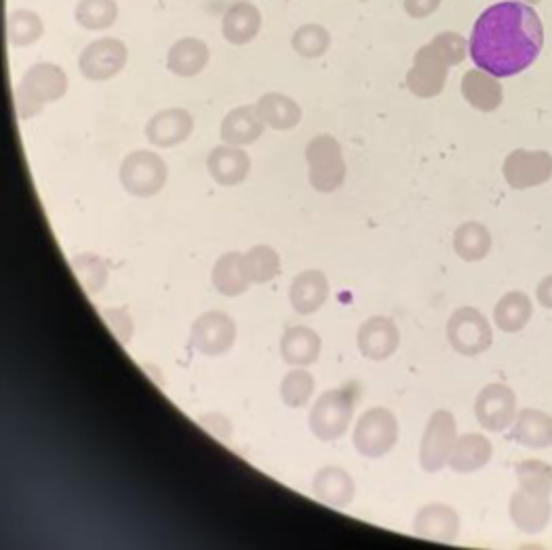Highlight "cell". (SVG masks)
<instances>
[{
    "mask_svg": "<svg viewBox=\"0 0 552 550\" xmlns=\"http://www.w3.org/2000/svg\"><path fill=\"white\" fill-rule=\"evenodd\" d=\"M542 43L544 30L538 13L519 0H506L479 15L468 51L479 70L506 78L534 64Z\"/></svg>",
    "mask_w": 552,
    "mask_h": 550,
    "instance_id": "obj_1",
    "label": "cell"
},
{
    "mask_svg": "<svg viewBox=\"0 0 552 550\" xmlns=\"http://www.w3.org/2000/svg\"><path fill=\"white\" fill-rule=\"evenodd\" d=\"M68 91V76L66 72L49 62L34 64L26 70L22 81L15 91V106L17 114L22 119H32L41 112L47 104L62 100Z\"/></svg>",
    "mask_w": 552,
    "mask_h": 550,
    "instance_id": "obj_2",
    "label": "cell"
},
{
    "mask_svg": "<svg viewBox=\"0 0 552 550\" xmlns=\"http://www.w3.org/2000/svg\"><path fill=\"white\" fill-rule=\"evenodd\" d=\"M354 403H357V390L350 386L325 390L310 411L312 435L323 443L338 441L350 426Z\"/></svg>",
    "mask_w": 552,
    "mask_h": 550,
    "instance_id": "obj_3",
    "label": "cell"
},
{
    "mask_svg": "<svg viewBox=\"0 0 552 550\" xmlns=\"http://www.w3.org/2000/svg\"><path fill=\"white\" fill-rule=\"evenodd\" d=\"M399 441L397 416L386 407H373L359 418L352 443L359 454L369 460L384 458Z\"/></svg>",
    "mask_w": 552,
    "mask_h": 550,
    "instance_id": "obj_4",
    "label": "cell"
},
{
    "mask_svg": "<svg viewBox=\"0 0 552 550\" xmlns=\"http://www.w3.org/2000/svg\"><path fill=\"white\" fill-rule=\"evenodd\" d=\"M447 340L458 355L479 357L494 344V331L483 312L472 306H462L447 321Z\"/></svg>",
    "mask_w": 552,
    "mask_h": 550,
    "instance_id": "obj_5",
    "label": "cell"
},
{
    "mask_svg": "<svg viewBox=\"0 0 552 550\" xmlns=\"http://www.w3.org/2000/svg\"><path fill=\"white\" fill-rule=\"evenodd\" d=\"M169 178L167 163L156 152L135 150L125 156L121 165V184L123 188L140 199L159 194Z\"/></svg>",
    "mask_w": 552,
    "mask_h": 550,
    "instance_id": "obj_6",
    "label": "cell"
},
{
    "mask_svg": "<svg viewBox=\"0 0 552 550\" xmlns=\"http://www.w3.org/2000/svg\"><path fill=\"white\" fill-rule=\"evenodd\" d=\"M310 169V184L319 192H333L344 184L346 163L338 140L331 135H319L306 148Z\"/></svg>",
    "mask_w": 552,
    "mask_h": 550,
    "instance_id": "obj_7",
    "label": "cell"
},
{
    "mask_svg": "<svg viewBox=\"0 0 552 550\" xmlns=\"http://www.w3.org/2000/svg\"><path fill=\"white\" fill-rule=\"evenodd\" d=\"M458 439V424L451 411L439 409L430 416L420 445V464L426 473H439L449 462L451 449Z\"/></svg>",
    "mask_w": 552,
    "mask_h": 550,
    "instance_id": "obj_8",
    "label": "cell"
},
{
    "mask_svg": "<svg viewBox=\"0 0 552 550\" xmlns=\"http://www.w3.org/2000/svg\"><path fill=\"white\" fill-rule=\"evenodd\" d=\"M236 342V323L222 310H209L192 323L190 344L207 357H222Z\"/></svg>",
    "mask_w": 552,
    "mask_h": 550,
    "instance_id": "obj_9",
    "label": "cell"
},
{
    "mask_svg": "<svg viewBox=\"0 0 552 550\" xmlns=\"http://www.w3.org/2000/svg\"><path fill=\"white\" fill-rule=\"evenodd\" d=\"M127 45L118 38H100L89 43L78 55V70L89 81H110L127 64Z\"/></svg>",
    "mask_w": 552,
    "mask_h": 550,
    "instance_id": "obj_10",
    "label": "cell"
},
{
    "mask_svg": "<svg viewBox=\"0 0 552 550\" xmlns=\"http://www.w3.org/2000/svg\"><path fill=\"white\" fill-rule=\"evenodd\" d=\"M475 414L479 426L489 432H502L517 418V397L506 384H487L477 397Z\"/></svg>",
    "mask_w": 552,
    "mask_h": 550,
    "instance_id": "obj_11",
    "label": "cell"
},
{
    "mask_svg": "<svg viewBox=\"0 0 552 550\" xmlns=\"http://www.w3.org/2000/svg\"><path fill=\"white\" fill-rule=\"evenodd\" d=\"M359 350L369 361H386L401 344V331L388 317H371L359 327Z\"/></svg>",
    "mask_w": 552,
    "mask_h": 550,
    "instance_id": "obj_12",
    "label": "cell"
},
{
    "mask_svg": "<svg viewBox=\"0 0 552 550\" xmlns=\"http://www.w3.org/2000/svg\"><path fill=\"white\" fill-rule=\"evenodd\" d=\"M504 175L512 188L523 190L544 184L552 175V159L546 152H512L504 163Z\"/></svg>",
    "mask_w": 552,
    "mask_h": 550,
    "instance_id": "obj_13",
    "label": "cell"
},
{
    "mask_svg": "<svg viewBox=\"0 0 552 550\" xmlns=\"http://www.w3.org/2000/svg\"><path fill=\"white\" fill-rule=\"evenodd\" d=\"M447 64L449 62L439 53V49L435 45L424 47L416 55V66H413V70L407 76L409 89L420 97L439 95L445 85Z\"/></svg>",
    "mask_w": 552,
    "mask_h": 550,
    "instance_id": "obj_14",
    "label": "cell"
},
{
    "mask_svg": "<svg viewBox=\"0 0 552 550\" xmlns=\"http://www.w3.org/2000/svg\"><path fill=\"white\" fill-rule=\"evenodd\" d=\"M413 532L424 540L447 544L456 540L460 534V517L447 504H426L418 510L416 519H413Z\"/></svg>",
    "mask_w": 552,
    "mask_h": 550,
    "instance_id": "obj_15",
    "label": "cell"
},
{
    "mask_svg": "<svg viewBox=\"0 0 552 550\" xmlns=\"http://www.w3.org/2000/svg\"><path fill=\"white\" fill-rule=\"evenodd\" d=\"M194 129V121L184 108H167L154 114L146 125L148 142L159 148H171L186 142Z\"/></svg>",
    "mask_w": 552,
    "mask_h": 550,
    "instance_id": "obj_16",
    "label": "cell"
},
{
    "mask_svg": "<svg viewBox=\"0 0 552 550\" xmlns=\"http://www.w3.org/2000/svg\"><path fill=\"white\" fill-rule=\"evenodd\" d=\"M510 519L523 534L536 536L542 534L552 519V504L546 496L529 494L521 489L510 498Z\"/></svg>",
    "mask_w": 552,
    "mask_h": 550,
    "instance_id": "obj_17",
    "label": "cell"
},
{
    "mask_svg": "<svg viewBox=\"0 0 552 550\" xmlns=\"http://www.w3.org/2000/svg\"><path fill=\"white\" fill-rule=\"evenodd\" d=\"M207 171L220 186H239L251 171V159L241 146H218L207 159Z\"/></svg>",
    "mask_w": 552,
    "mask_h": 550,
    "instance_id": "obj_18",
    "label": "cell"
},
{
    "mask_svg": "<svg viewBox=\"0 0 552 550\" xmlns=\"http://www.w3.org/2000/svg\"><path fill=\"white\" fill-rule=\"evenodd\" d=\"M491 458H494V445H491V441L485 435H479V432H468V435L456 439L447 464L460 475H470L485 468Z\"/></svg>",
    "mask_w": 552,
    "mask_h": 550,
    "instance_id": "obj_19",
    "label": "cell"
},
{
    "mask_svg": "<svg viewBox=\"0 0 552 550\" xmlns=\"http://www.w3.org/2000/svg\"><path fill=\"white\" fill-rule=\"evenodd\" d=\"M312 491L323 504L344 508L354 500L357 485L354 479L340 466H325L312 479Z\"/></svg>",
    "mask_w": 552,
    "mask_h": 550,
    "instance_id": "obj_20",
    "label": "cell"
},
{
    "mask_svg": "<svg viewBox=\"0 0 552 550\" xmlns=\"http://www.w3.org/2000/svg\"><path fill=\"white\" fill-rule=\"evenodd\" d=\"M329 298V281L321 270H306L293 279L289 302L295 312L314 314Z\"/></svg>",
    "mask_w": 552,
    "mask_h": 550,
    "instance_id": "obj_21",
    "label": "cell"
},
{
    "mask_svg": "<svg viewBox=\"0 0 552 550\" xmlns=\"http://www.w3.org/2000/svg\"><path fill=\"white\" fill-rule=\"evenodd\" d=\"M321 346L323 340L314 329L304 325L289 327L281 340V357L289 365L308 367L319 361Z\"/></svg>",
    "mask_w": 552,
    "mask_h": 550,
    "instance_id": "obj_22",
    "label": "cell"
},
{
    "mask_svg": "<svg viewBox=\"0 0 552 550\" xmlns=\"http://www.w3.org/2000/svg\"><path fill=\"white\" fill-rule=\"evenodd\" d=\"M264 121L255 106H241L226 114L220 135L230 146H249L258 142L264 133Z\"/></svg>",
    "mask_w": 552,
    "mask_h": 550,
    "instance_id": "obj_23",
    "label": "cell"
},
{
    "mask_svg": "<svg viewBox=\"0 0 552 550\" xmlns=\"http://www.w3.org/2000/svg\"><path fill=\"white\" fill-rule=\"evenodd\" d=\"M512 439L529 449L552 447V416L540 409H523L512 422Z\"/></svg>",
    "mask_w": 552,
    "mask_h": 550,
    "instance_id": "obj_24",
    "label": "cell"
},
{
    "mask_svg": "<svg viewBox=\"0 0 552 550\" xmlns=\"http://www.w3.org/2000/svg\"><path fill=\"white\" fill-rule=\"evenodd\" d=\"M211 283L222 293V296H228V298L243 296L251 283L247 274L245 255L239 251L222 255L211 270Z\"/></svg>",
    "mask_w": 552,
    "mask_h": 550,
    "instance_id": "obj_25",
    "label": "cell"
},
{
    "mask_svg": "<svg viewBox=\"0 0 552 550\" xmlns=\"http://www.w3.org/2000/svg\"><path fill=\"white\" fill-rule=\"evenodd\" d=\"M262 28V13L251 3L232 5L222 19V34L232 45H247Z\"/></svg>",
    "mask_w": 552,
    "mask_h": 550,
    "instance_id": "obj_26",
    "label": "cell"
},
{
    "mask_svg": "<svg viewBox=\"0 0 552 550\" xmlns=\"http://www.w3.org/2000/svg\"><path fill=\"white\" fill-rule=\"evenodd\" d=\"M209 62V47L201 38H180L167 55V68L175 76H196Z\"/></svg>",
    "mask_w": 552,
    "mask_h": 550,
    "instance_id": "obj_27",
    "label": "cell"
},
{
    "mask_svg": "<svg viewBox=\"0 0 552 550\" xmlns=\"http://www.w3.org/2000/svg\"><path fill=\"white\" fill-rule=\"evenodd\" d=\"M258 112L262 116L264 125L276 129V131H287L302 121V108L295 104L291 97L283 93H266L258 100Z\"/></svg>",
    "mask_w": 552,
    "mask_h": 550,
    "instance_id": "obj_28",
    "label": "cell"
},
{
    "mask_svg": "<svg viewBox=\"0 0 552 550\" xmlns=\"http://www.w3.org/2000/svg\"><path fill=\"white\" fill-rule=\"evenodd\" d=\"M462 93L470 106L477 110L491 112L502 104V87L491 74L483 70H472L462 78Z\"/></svg>",
    "mask_w": 552,
    "mask_h": 550,
    "instance_id": "obj_29",
    "label": "cell"
},
{
    "mask_svg": "<svg viewBox=\"0 0 552 550\" xmlns=\"http://www.w3.org/2000/svg\"><path fill=\"white\" fill-rule=\"evenodd\" d=\"M531 314H534V304H531L527 293L510 291L496 304L494 321L498 329L506 333H519L531 321Z\"/></svg>",
    "mask_w": 552,
    "mask_h": 550,
    "instance_id": "obj_30",
    "label": "cell"
},
{
    "mask_svg": "<svg viewBox=\"0 0 552 550\" xmlns=\"http://www.w3.org/2000/svg\"><path fill=\"white\" fill-rule=\"evenodd\" d=\"M453 249L464 262H479L491 251V234L479 222L462 224L453 234Z\"/></svg>",
    "mask_w": 552,
    "mask_h": 550,
    "instance_id": "obj_31",
    "label": "cell"
},
{
    "mask_svg": "<svg viewBox=\"0 0 552 550\" xmlns=\"http://www.w3.org/2000/svg\"><path fill=\"white\" fill-rule=\"evenodd\" d=\"M74 17L87 30H106L118 19V5L116 0H81Z\"/></svg>",
    "mask_w": 552,
    "mask_h": 550,
    "instance_id": "obj_32",
    "label": "cell"
},
{
    "mask_svg": "<svg viewBox=\"0 0 552 550\" xmlns=\"http://www.w3.org/2000/svg\"><path fill=\"white\" fill-rule=\"evenodd\" d=\"M45 32L43 19L28 9H17L9 15V41L15 47H30L41 41Z\"/></svg>",
    "mask_w": 552,
    "mask_h": 550,
    "instance_id": "obj_33",
    "label": "cell"
},
{
    "mask_svg": "<svg viewBox=\"0 0 552 550\" xmlns=\"http://www.w3.org/2000/svg\"><path fill=\"white\" fill-rule=\"evenodd\" d=\"M70 266L76 274L78 283L85 287L87 293H100L108 281V268L100 255L95 253H81L70 260Z\"/></svg>",
    "mask_w": 552,
    "mask_h": 550,
    "instance_id": "obj_34",
    "label": "cell"
},
{
    "mask_svg": "<svg viewBox=\"0 0 552 550\" xmlns=\"http://www.w3.org/2000/svg\"><path fill=\"white\" fill-rule=\"evenodd\" d=\"M314 376L306 369H293L281 382V399L291 409H302L314 395Z\"/></svg>",
    "mask_w": 552,
    "mask_h": 550,
    "instance_id": "obj_35",
    "label": "cell"
},
{
    "mask_svg": "<svg viewBox=\"0 0 552 550\" xmlns=\"http://www.w3.org/2000/svg\"><path fill=\"white\" fill-rule=\"evenodd\" d=\"M245 264H247V274L251 283H260V285L270 283L281 270L279 253L268 245H258L249 249V253H245Z\"/></svg>",
    "mask_w": 552,
    "mask_h": 550,
    "instance_id": "obj_36",
    "label": "cell"
},
{
    "mask_svg": "<svg viewBox=\"0 0 552 550\" xmlns=\"http://www.w3.org/2000/svg\"><path fill=\"white\" fill-rule=\"evenodd\" d=\"M517 481H519V487L529 491V494L550 498L552 466L542 460H525V462L517 464Z\"/></svg>",
    "mask_w": 552,
    "mask_h": 550,
    "instance_id": "obj_37",
    "label": "cell"
},
{
    "mask_svg": "<svg viewBox=\"0 0 552 550\" xmlns=\"http://www.w3.org/2000/svg\"><path fill=\"white\" fill-rule=\"evenodd\" d=\"M291 45L298 55L308 57V60H314V57H321L327 53V49L331 45V36L319 24H306V26L295 30V34L291 38Z\"/></svg>",
    "mask_w": 552,
    "mask_h": 550,
    "instance_id": "obj_38",
    "label": "cell"
},
{
    "mask_svg": "<svg viewBox=\"0 0 552 550\" xmlns=\"http://www.w3.org/2000/svg\"><path fill=\"white\" fill-rule=\"evenodd\" d=\"M104 321L110 325V329L114 331V336L121 340V344H127L133 336V321L127 314L125 308H110V310H104L102 312Z\"/></svg>",
    "mask_w": 552,
    "mask_h": 550,
    "instance_id": "obj_39",
    "label": "cell"
},
{
    "mask_svg": "<svg viewBox=\"0 0 552 550\" xmlns=\"http://www.w3.org/2000/svg\"><path fill=\"white\" fill-rule=\"evenodd\" d=\"M432 45L439 49L449 64H460L464 60V41L458 34H441Z\"/></svg>",
    "mask_w": 552,
    "mask_h": 550,
    "instance_id": "obj_40",
    "label": "cell"
},
{
    "mask_svg": "<svg viewBox=\"0 0 552 550\" xmlns=\"http://www.w3.org/2000/svg\"><path fill=\"white\" fill-rule=\"evenodd\" d=\"M441 5V0H405V11L411 17H426L430 13H435Z\"/></svg>",
    "mask_w": 552,
    "mask_h": 550,
    "instance_id": "obj_41",
    "label": "cell"
},
{
    "mask_svg": "<svg viewBox=\"0 0 552 550\" xmlns=\"http://www.w3.org/2000/svg\"><path fill=\"white\" fill-rule=\"evenodd\" d=\"M536 296H538L540 306L552 310V274H548L546 279H542V283L538 285V293H536Z\"/></svg>",
    "mask_w": 552,
    "mask_h": 550,
    "instance_id": "obj_42",
    "label": "cell"
}]
</instances>
